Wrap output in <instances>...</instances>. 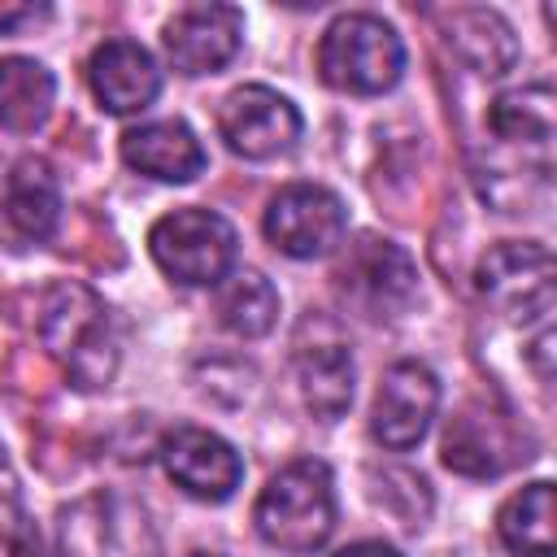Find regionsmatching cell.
<instances>
[{
  "mask_svg": "<svg viewBox=\"0 0 557 557\" xmlns=\"http://www.w3.org/2000/svg\"><path fill=\"white\" fill-rule=\"evenodd\" d=\"M122 161L157 183H191L196 174H205V148L196 131L178 117L131 126L122 135Z\"/></svg>",
  "mask_w": 557,
  "mask_h": 557,
  "instance_id": "obj_15",
  "label": "cell"
},
{
  "mask_svg": "<svg viewBox=\"0 0 557 557\" xmlns=\"http://www.w3.org/2000/svg\"><path fill=\"white\" fill-rule=\"evenodd\" d=\"M0 213L22 244H44L61 222V187L44 157H22L9 165L0 187Z\"/></svg>",
  "mask_w": 557,
  "mask_h": 557,
  "instance_id": "obj_16",
  "label": "cell"
},
{
  "mask_svg": "<svg viewBox=\"0 0 557 557\" xmlns=\"http://www.w3.org/2000/svg\"><path fill=\"white\" fill-rule=\"evenodd\" d=\"M148 252L161 265V274H170L174 283H183V287H218L235 270L239 235L222 213L187 205V209H174V213L152 222Z\"/></svg>",
  "mask_w": 557,
  "mask_h": 557,
  "instance_id": "obj_4",
  "label": "cell"
},
{
  "mask_svg": "<svg viewBox=\"0 0 557 557\" xmlns=\"http://www.w3.org/2000/svg\"><path fill=\"white\" fill-rule=\"evenodd\" d=\"M39 339L74 387L96 392L113 383L122 344L109 305L91 287L52 283L39 305Z\"/></svg>",
  "mask_w": 557,
  "mask_h": 557,
  "instance_id": "obj_1",
  "label": "cell"
},
{
  "mask_svg": "<svg viewBox=\"0 0 557 557\" xmlns=\"http://www.w3.org/2000/svg\"><path fill=\"white\" fill-rule=\"evenodd\" d=\"M335 557H400V548H392V544H383V540H357V544L339 548Z\"/></svg>",
  "mask_w": 557,
  "mask_h": 557,
  "instance_id": "obj_23",
  "label": "cell"
},
{
  "mask_svg": "<svg viewBox=\"0 0 557 557\" xmlns=\"http://www.w3.org/2000/svg\"><path fill=\"white\" fill-rule=\"evenodd\" d=\"M218 131L226 139V148L244 161H274L283 152L296 148L305 122H300V109L278 96L274 87L265 83H244L235 87L222 109H218Z\"/></svg>",
  "mask_w": 557,
  "mask_h": 557,
  "instance_id": "obj_9",
  "label": "cell"
},
{
  "mask_svg": "<svg viewBox=\"0 0 557 557\" xmlns=\"http://www.w3.org/2000/svg\"><path fill=\"white\" fill-rule=\"evenodd\" d=\"M440 22H444V44L457 52L466 70L483 78L513 70L518 39H513V26L496 9H448Z\"/></svg>",
  "mask_w": 557,
  "mask_h": 557,
  "instance_id": "obj_17",
  "label": "cell"
},
{
  "mask_svg": "<svg viewBox=\"0 0 557 557\" xmlns=\"http://www.w3.org/2000/svg\"><path fill=\"white\" fill-rule=\"evenodd\" d=\"M191 557H222V553H191Z\"/></svg>",
  "mask_w": 557,
  "mask_h": 557,
  "instance_id": "obj_24",
  "label": "cell"
},
{
  "mask_svg": "<svg viewBox=\"0 0 557 557\" xmlns=\"http://www.w3.org/2000/svg\"><path fill=\"white\" fill-rule=\"evenodd\" d=\"M261 226H265V239L283 257L313 261V257H326V252H335L344 244L348 209L322 183H287V187H278L270 196Z\"/></svg>",
  "mask_w": 557,
  "mask_h": 557,
  "instance_id": "obj_8",
  "label": "cell"
},
{
  "mask_svg": "<svg viewBox=\"0 0 557 557\" xmlns=\"http://www.w3.org/2000/svg\"><path fill=\"white\" fill-rule=\"evenodd\" d=\"M496 535L513 557H553V483L535 479L522 492H513L496 513Z\"/></svg>",
  "mask_w": 557,
  "mask_h": 557,
  "instance_id": "obj_20",
  "label": "cell"
},
{
  "mask_svg": "<svg viewBox=\"0 0 557 557\" xmlns=\"http://www.w3.org/2000/svg\"><path fill=\"white\" fill-rule=\"evenodd\" d=\"M352 352L339 339H313V344H296V383H300V400L313 418L335 422L348 413L352 405Z\"/></svg>",
  "mask_w": 557,
  "mask_h": 557,
  "instance_id": "obj_18",
  "label": "cell"
},
{
  "mask_svg": "<svg viewBox=\"0 0 557 557\" xmlns=\"http://www.w3.org/2000/svg\"><path fill=\"white\" fill-rule=\"evenodd\" d=\"M531 431L500 400H466L444 431V466L466 479H496L518 461H531Z\"/></svg>",
  "mask_w": 557,
  "mask_h": 557,
  "instance_id": "obj_6",
  "label": "cell"
},
{
  "mask_svg": "<svg viewBox=\"0 0 557 557\" xmlns=\"http://www.w3.org/2000/svg\"><path fill=\"white\" fill-rule=\"evenodd\" d=\"M218 322L235 339H261L278 322V292L261 270H231L218 283Z\"/></svg>",
  "mask_w": 557,
  "mask_h": 557,
  "instance_id": "obj_21",
  "label": "cell"
},
{
  "mask_svg": "<svg viewBox=\"0 0 557 557\" xmlns=\"http://www.w3.org/2000/svg\"><path fill=\"white\" fill-rule=\"evenodd\" d=\"M161 44L178 74H218L235 61L244 44V13L235 4H187L165 22Z\"/></svg>",
  "mask_w": 557,
  "mask_h": 557,
  "instance_id": "obj_12",
  "label": "cell"
},
{
  "mask_svg": "<svg viewBox=\"0 0 557 557\" xmlns=\"http://www.w3.org/2000/svg\"><path fill=\"white\" fill-rule=\"evenodd\" d=\"M553 87L548 83H527L513 91H500L487 104V131L505 152H518L522 161L531 157L535 165H553Z\"/></svg>",
  "mask_w": 557,
  "mask_h": 557,
  "instance_id": "obj_14",
  "label": "cell"
},
{
  "mask_svg": "<svg viewBox=\"0 0 557 557\" xmlns=\"http://www.w3.org/2000/svg\"><path fill=\"white\" fill-rule=\"evenodd\" d=\"M87 83H91V96L100 100V109L126 117V113H139L157 100L161 70H157V61L144 44L104 39L87 61Z\"/></svg>",
  "mask_w": 557,
  "mask_h": 557,
  "instance_id": "obj_13",
  "label": "cell"
},
{
  "mask_svg": "<svg viewBox=\"0 0 557 557\" xmlns=\"http://www.w3.org/2000/svg\"><path fill=\"white\" fill-rule=\"evenodd\" d=\"M474 287L500 318L544 322L557 300V261L535 239H505L479 257Z\"/></svg>",
  "mask_w": 557,
  "mask_h": 557,
  "instance_id": "obj_5",
  "label": "cell"
},
{
  "mask_svg": "<svg viewBox=\"0 0 557 557\" xmlns=\"http://www.w3.org/2000/svg\"><path fill=\"white\" fill-rule=\"evenodd\" d=\"M440 409V379L422 361H392L379 379L374 409H370V431L383 448L409 453L426 440L431 422Z\"/></svg>",
  "mask_w": 557,
  "mask_h": 557,
  "instance_id": "obj_10",
  "label": "cell"
},
{
  "mask_svg": "<svg viewBox=\"0 0 557 557\" xmlns=\"http://www.w3.org/2000/svg\"><path fill=\"white\" fill-rule=\"evenodd\" d=\"M405 74V44L379 13H339L318 39V78L344 96H383Z\"/></svg>",
  "mask_w": 557,
  "mask_h": 557,
  "instance_id": "obj_3",
  "label": "cell"
},
{
  "mask_svg": "<svg viewBox=\"0 0 557 557\" xmlns=\"http://www.w3.org/2000/svg\"><path fill=\"white\" fill-rule=\"evenodd\" d=\"M44 13H48V4H0V30H13V26L35 22Z\"/></svg>",
  "mask_w": 557,
  "mask_h": 557,
  "instance_id": "obj_22",
  "label": "cell"
},
{
  "mask_svg": "<svg viewBox=\"0 0 557 557\" xmlns=\"http://www.w3.org/2000/svg\"><path fill=\"white\" fill-rule=\"evenodd\" d=\"M257 535L283 553H318L335 531V479L318 457L287 461L252 505Z\"/></svg>",
  "mask_w": 557,
  "mask_h": 557,
  "instance_id": "obj_2",
  "label": "cell"
},
{
  "mask_svg": "<svg viewBox=\"0 0 557 557\" xmlns=\"http://www.w3.org/2000/svg\"><path fill=\"white\" fill-rule=\"evenodd\" d=\"M335 292L361 318L374 322L400 318L418 296V265L400 244L361 235L357 244H348L344 261L335 265Z\"/></svg>",
  "mask_w": 557,
  "mask_h": 557,
  "instance_id": "obj_7",
  "label": "cell"
},
{
  "mask_svg": "<svg viewBox=\"0 0 557 557\" xmlns=\"http://www.w3.org/2000/svg\"><path fill=\"white\" fill-rule=\"evenodd\" d=\"M161 466L191 500L222 505L244 483V457L231 440H222L209 426H174L161 440Z\"/></svg>",
  "mask_w": 557,
  "mask_h": 557,
  "instance_id": "obj_11",
  "label": "cell"
},
{
  "mask_svg": "<svg viewBox=\"0 0 557 557\" xmlns=\"http://www.w3.org/2000/svg\"><path fill=\"white\" fill-rule=\"evenodd\" d=\"M57 104V78L35 57H4L0 61V126L13 135H30L48 122Z\"/></svg>",
  "mask_w": 557,
  "mask_h": 557,
  "instance_id": "obj_19",
  "label": "cell"
}]
</instances>
